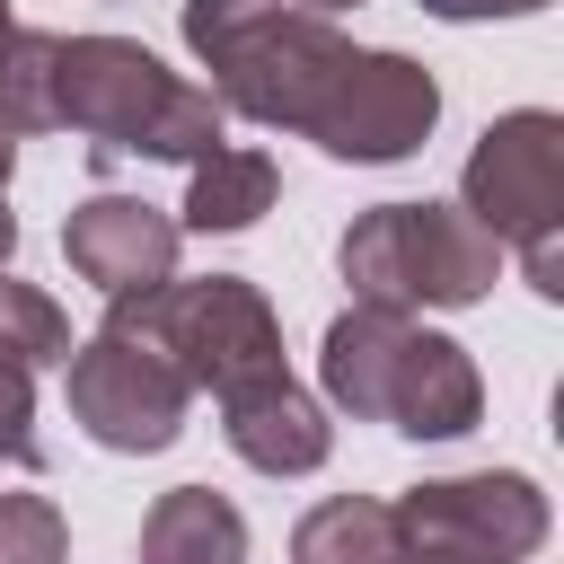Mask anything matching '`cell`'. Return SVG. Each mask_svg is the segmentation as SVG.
Wrapping results in <instances>:
<instances>
[{"instance_id":"1","label":"cell","mask_w":564,"mask_h":564,"mask_svg":"<svg viewBox=\"0 0 564 564\" xmlns=\"http://www.w3.org/2000/svg\"><path fill=\"white\" fill-rule=\"evenodd\" d=\"M317 388H326L317 405H335L352 423H388L405 441H467L485 423V379H476L467 344L405 308H370V300L326 317Z\"/></svg>"},{"instance_id":"2","label":"cell","mask_w":564,"mask_h":564,"mask_svg":"<svg viewBox=\"0 0 564 564\" xmlns=\"http://www.w3.org/2000/svg\"><path fill=\"white\" fill-rule=\"evenodd\" d=\"M53 132H79L97 167L115 159H212L229 115L203 79H176L132 35H62L53 44Z\"/></svg>"},{"instance_id":"3","label":"cell","mask_w":564,"mask_h":564,"mask_svg":"<svg viewBox=\"0 0 564 564\" xmlns=\"http://www.w3.org/2000/svg\"><path fill=\"white\" fill-rule=\"evenodd\" d=\"M185 53L212 70L203 88L220 115H247L264 132H308L335 70L352 62V35L300 0H185Z\"/></svg>"},{"instance_id":"4","label":"cell","mask_w":564,"mask_h":564,"mask_svg":"<svg viewBox=\"0 0 564 564\" xmlns=\"http://www.w3.org/2000/svg\"><path fill=\"white\" fill-rule=\"evenodd\" d=\"M458 212L502 256H520L538 300H564V115L546 106L494 115L458 167Z\"/></svg>"},{"instance_id":"5","label":"cell","mask_w":564,"mask_h":564,"mask_svg":"<svg viewBox=\"0 0 564 564\" xmlns=\"http://www.w3.org/2000/svg\"><path fill=\"white\" fill-rule=\"evenodd\" d=\"M352 300L370 308H476L502 273V247L458 203H370L335 247Z\"/></svg>"},{"instance_id":"6","label":"cell","mask_w":564,"mask_h":564,"mask_svg":"<svg viewBox=\"0 0 564 564\" xmlns=\"http://www.w3.org/2000/svg\"><path fill=\"white\" fill-rule=\"evenodd\" d=\"M62 388H70V423H79L97 449H115V458H159V449H176L185 405H194V379L167 361V344H159L123 300H106V326H97L88 344H70Z\"/></svg>"},{"instance_id":"7","label":"cell","mask_w":564,"mask_h":564,"mask_svg":"<svg viewBox=\"0 0 564 564\" xmlns=\"http://www.w3.org/2000/svg\"><path fill=\"white\" fill-rule=\"evenodd\" d=\"M159 344H167V361L194 379V388H212V397H238V388H256V379H273V370H291L282 361V317H273V300L247 282V273H167L159 291H141V300H123Z\"/></svg>"},{"instance_id":"8","label":"cell","mask_w":564,"mask_h":564,"mask_svg":"<svg viewBox=\"0 0 564 564\" xmlns=\"http://www.w3.org/2000/svg\"><path fill=\"white\" fill-rule=\"evenodd\" d=\"M397 511V546L405 564H529L555 529L546 485L520 467H467V476H423L405 485Z\"/></svg>"},{"instance_id":"9","label":"cell","mask_w":564,"mask_h":564,"mask_svg":"<svg viewBox=\"0 0 564 564\" xmlns=\"http://www.w3.org/2000/svg\"><path fill=\"white\" fill-rule=\"evenodd\" d=\"M432 123H441V79L397 44H352L326 106L308 115V141L344 167H388V159H414Z\"/></svg>"},{"instance_id":"10","label":"cell","mask_w":564,"mask_h":564,"mask_svg":"<svg viewBox=\"0 0 564 564\" xmlns=\"http://www.w3.org/2000/svg\"><path fill=\"white\" fill-rule=\"evenodd\" d=\"M176 247H185L176 212H159V203H141V194H88V203H70V220H62L70 273H79L88 291H106V300L159 291V282L176 273Z\"/></svg>"},{"instance_id":"11","label":"cell","mask_w":564,"mask_h":564,"mask_svg":"<svg viewBox=\"0 0 564 564\" xmlns=\"http://www.w3.org/2000/svg\"><path fill=\"white\" fill-rule=\"evenodd\" d=\"M220 441H229L256 476H308V467H326L335 423H326V405H317L291 370H273V379L220 397Z\"/></svg>"},{"instance_id":"12","label":"cell","mask_w":564,"mask_h":564,"mask_svg":"<svg viewBox=\"0 0 564 564\" xmlns=\"http://www.w3.org/2000/svg\"><path fill=\"white\" fill-rule=\"evenodd\" d=\"M273 194H282V167H273V150H256V141H220L212 159H194V167H185L176 229L238 238V229H256V220L273 212Z\"/></svg>"},{"instance_id":"13","label":"cell","mask_w":564,"mask_h":564,"mask_svg":"<svg viewBox=\"0 0 564 564\" xmlns=\"http://www.w3.org/2000/svg\"><path fill=\"white\" fill-rule=\"evenodd\" d=\"M141 564H247V520L212 485H167L141 511Z\"/></svg>"},{"instance_id":"14","label":"cell","mask_w":564,"mask_h":564,"mask_svg":"<svg viewBox=\"0 0 564 564\" xmlns=\"http://www.w3.org/2000/svg\"><path fill=\"white\" fill-rule=\"evenodd\" d=\"M291 564H405L397 546V511L379 494H326L300 511L291 529Z\"/></svg>"},{"instance_id":"15","label":"cell","mask_w":564,"mask_h":564,"mask_svg":"<svg viewBox=\"0 0 564 564\" xmlns=\"http://www.w3.org/2000/svg\"><path fill=\"white\" fill-rule=\"evenodd\" d=\"M0 361H18V370H62L70 361V317L18 273H0Z\"/></svg>"},{"instance_id":"16","label":"cell","mask_w":564,"mask_h":564,"mask_svg":"<svg viewBox=\"0 0 564 564\" xmlns=\"http://www.w3.org/2000/svg\"><path fill=\"white\" fill-rule=\"evenodd\" d=\"M70 520L53 494H0V564H62Z\"/></svg>"},{"instance_id":"17","label":"cell","mask_w":564,"mask_h":564,"mask_svg":"<svg viewBox=\"0 0 564 564\" xmlns=\"http://www.w3.org/2000/svg\"><path fill=\"white\" fill-rule=\"evenodd\" d=\"M0 467L35 476L44 467V441H35V370L0 361Z\"/></svg>"},{"instance_id":"18","label":"cell","mask_w":564,"mask_h":564,"mask_svg":"<svg viewBox=\"0 0 564 564\" xmlns=\"http://www.w3.org/2000/svg\"><path fill=\"white\" fill-rule=\"evenodd\" d=\"M432 18H449V26H476V18H529V9H546V0H423Z\"/></svg>"},{"instance_id":"19","label":"cell","mask_w":564,"mask_h":564,"mask_svg":"<svg viewBox=\"0 0 564 564\" xmlns=\"http://www.w3.org/2000/svg\"><path fill=\"white\" fill-rule=\"evenodd\" d=\"M9 256H18V212H9V194H0V273H9Z\"/></svg>"},{"instance_id":"20","label":"cell","mask_w":564,"mask_h":564,"mask_svg":"<svg viewBox=\"0 0 564 564\" xmlns=\"http://www.w3.org/2000/svg\"><path fill=\"white\" fill-rule=\"evenodd\" d=\"M9 167H18V132L0 123V194H9Z\"/></svg>"},{"instance_id":"21","label":"cell","mask_w":564,"mask_h":564,"mask_svg":"<svg viewBox=\"0 0 564 564\" xmlns=\"http://www.w3.org/2000/svg\"><path fill=\"white\" fill-rule=\"evenodd\" d=\"M9 44H18V9L0 0V53H9Z\"/></svg>"},{"instance_id":"22","label":"cell","mask_w":564,"mask_h":564,"mask_svg":"<svg viewBox=\"0 0 564 564\" xmlns=\"http://www.w3.org/2000/svg\"><path fill=\"white\" fill-rule=\"evenodd\" d=\"M300 9H317V18H335V9H361V0H300Z\"/></svg>"}]
</instances>
